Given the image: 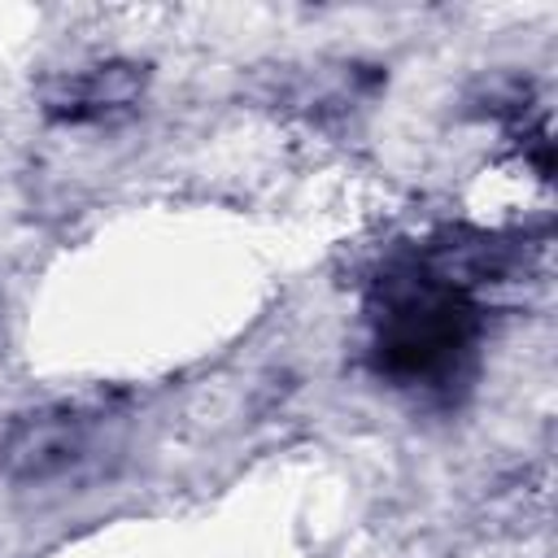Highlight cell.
<instances>
[{
	"label": "cell",
	"mask_w": 558,
	"mask_h": 558,
	"mask_svg": "<svg viewBox=\"0 0 558 558\" xmlns=\"http://www.w3.org/2000/svg\"><path fill=\"white\" fill-rule=\"evenodd\" d=\"M506 262L510 248L497 240L423 244L384 262L362 305L375 379L427 405H453L480 371L488 331L475 288L506 275Z\"/></svg>",
	"instance_id": "1"
},
{
	"label": "cell",
	"mask_w": 558,
	"mask_h": 558,
	"mask_svg": "<svg viewBox=\"0 0 558 558\" xmlns=\"http://www.w3.org/2000/svg\"><path fill=\"white\" fill-rule=\"evenodd\" d=\"M144 87H148V70L140 61H96L44 78L39 109L65 126L118 122L140 105Z\"/></svg>",
	"instance_id": "3"
},
{
	"label": "cell",
	"mask_w": 558,
	"mask_h": 558,
	"mask_svg": "<svg viewBox=\"0 0 558 558\" xmlns=\"http://www.w3.org/2000/svg\"><path fill=\"white\" fill-rule=\"evenodd\" d=\"M122 445V414L83 401H52L17 414L0 436V475L22 488H48L100 471Z\"/></svg>",
	"instance_id": "2"
}]
</instances>
